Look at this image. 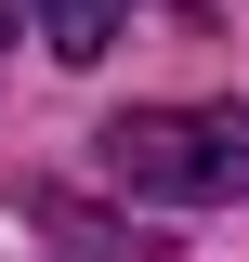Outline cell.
<instances>
[{"mask_svg": "<svg viewBox=\"0 0 249 262\" xmlns=\"http://www.w3.org/2000/svg\"><path fill=\"white\" fill-rule=\"evenodd\" d=\"M105 170L171 210H223L249 196V105H131L105 118Z\"/></svg>", "mask_w": 249, "mask_h": 262, "instance_id": "cell-1", "label": "cell"}, {"mask_svg": "<svg viewBox=\"0 0 249 262\" xmlns=\"http://www.w3.org/2000/svg\"><path fill=\"white\" fill-rule=\"evenodd\" d=\"M118 27H131V0H39V39H53L66 66H105Z\"/></svg>", "mask_w": 249, "mask_h": 262, "instance_id": "cell-2", "label": "cell"}, {"mask_svg": "<svg viewBox=\"0 0 249 262\" xmlns=\"http://www.w3.org/2000/svg\"><path fill=\"white\" fill-rule=\"evenodd\" d=\"M27 223H53V236H66L79 262H144V236H118V223H92L79 196H27Z\"/></svg>", "mask_w": 249, "mask_h": 262, "instance_id": "cell-3", "label": "cell"}, {"mask_svg": "<svg viewBox=\"0 0 249 262\" xmlns=\"http://www.w3.org/2000/svg\"><path fill=\"white\" fill-rule=\"evenodd\" d=\"M0 27H13V13H0Z\"/></svg>", "mask_w": 249, "mask_h": 262, "instance_id": "cell-4", "label": "cell"}]
</instances>
